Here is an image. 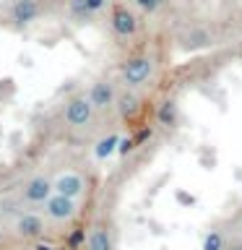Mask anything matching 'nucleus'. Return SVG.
I'll list each match as a JSON object with an SVG mask.
<instances>
[{"label": "nucleus", "instance_id": "423d86ee", "mask_svg": "<svg viewBox=\"0 0 242 250\" xmlns=\"http://www.w3.org/2000/svg\"><path fill=\"white\" fill-rule=\"evenodd\" d=\"M203 250H224V237L219 232H211L203 242Z\"/></svg>", "mask_w": 242, "mask_h": 250}, {"label": "nucleus", "instance_id": "f03ea898", "mask_svg": "<svg viewBox=\"0 0 242 250\" xmlns=\"http://www.w3.org/2000/svg\"><path fill=\"white\" fill-rule=\"evenodd\" d=\"M55 188H58L60 195H65V198H73V195L81 193V180H78L76 175H65V177H60L58 183H55Z\"/></svg>", "mask_w": 242, "mask_h": 250}, {"label": "nucleus", "instance_id": "f257e3e1", "mask_svg": "<svg viewBox=\"0 0 242 250\" xmlns=\"http://www.w3.org/2000/svg\"><path fill=\"white\" fill-rule=\"evenodd\" d=\"M73 203H70V198H65V195H55V198L47 201V211H50V216L55 219H68L70 214H73Z\"/></svg>", "mask_w": 242, "mask_h": 250}, {"label": "nucleus", "instance_id": "0eeeda50", "mask_svg": "<svg viewBox=\"0 0 242 250\" xmlns=\"http://www.w3.org/2000/svg\"><path fill=\"white\" fill-rule=\"evenodd\" d=\"M37 250H52V248H44V245H39V248H37Z\"/></svg>", "mask_w": 242, "mask_h": 250}, {"label": "nucleus", "instance_id": "7ed1b4c3", "mask_svg": "<svg viewBox=\"0 0 242 250\" xmlns=\"http://www.w3.org/2000/svg\"><path fill=\"white\" fill-rule=\"evenodd\" d=\"M39 232H42V222H39V216L29 214V216H23L19 222V234H23V237H34V234H39Z\"/></svg>", "mask_w": 242, "mask_h": 250}, {"label": "nucleus", "instance_id": "20e7f679", "mask_svg": "<svg viewBox=\"0 0 242 250\" xmlns=\"http://www.w3.org/2000/svg\"><path fill=\"white\" fill-rule=\"evenodd\" d=\"M89 250H112V242H109L104 229H94L89 237Z\"/></svg>", "mask_w": 242, "mask_h": 250}, {"label": "nucleus", "instance_id": "39448f33", "mask_svg": "<svg viewBox=\"0 0 242 250\" xmlns=\"http://www.w3.org/2000/svg\"><path fill=\"white\" fill-rule=\"evenodd\" d=\"M47 193H50V185H47V180H34V183L29 185V201H44L47 198Z\"/></svg>", "mask_w": 242, "mask_h": 250}]
</instances>
